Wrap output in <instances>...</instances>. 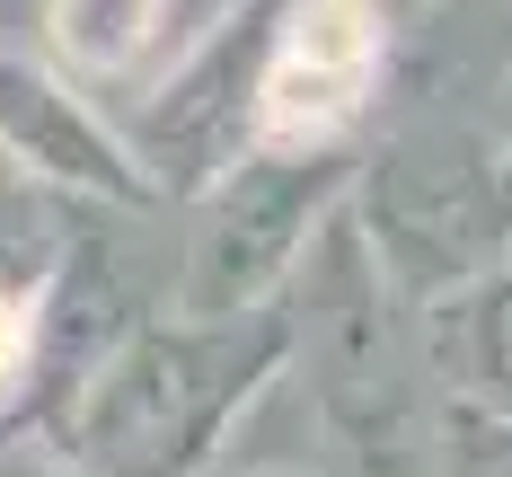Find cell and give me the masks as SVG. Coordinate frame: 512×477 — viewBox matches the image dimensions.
<instances>
[{"instance_id":"6da1fadb","label":"cell","mask_w":512,"mask_h":477,"mask_svg":"<svg viewBox=\"0 0 512 477\" xmlns=\"http://www.w3.org/2000/svg\"><path fill=\"white\" fill-rule=\"evenodd\" d=\"M371 62H380L371 0H301L292 36H283L274 71H265V133H283V142L336 133L371 89Z\"/></svg>"},{"instance_id":"7a4b0ae2","label":"cell","mask_w":512,"mask_h":477,"mask_svg":"<svg viewBox=\"0 0 512 477\" xmlns=\"http://www.w3.org/2000/svg\"><path fill=\"white\" fill-rule=\"evenodd\" d=\"M18 354H27V318H18L9 301H0V371L18 363Z\"/></svg>"}]
</instances>
